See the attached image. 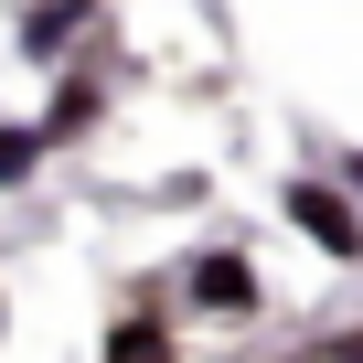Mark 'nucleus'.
Wrapping results in <instances>:
<instances>
[{
    "label": "nucleus",
    "mask_w": 363,
    "mask_h": 363,
    "mask_svg": "<svg viewBox=\"0 0 363 363\" xmlns=\"http://www.w3.org/2000/svg\"><path fill=\"white\" fill-rule=\"evenodd\" d=\"M278 214L331 257V267H363V203H352V182H331V171H310V182H289L278 193Z\"/></svg>",
    "instance_id": "f257e3e1"
},
{
    "label": "nucleus",
    "mask_w": 363,
    "mask_h": 363,
    "mask_svg": "<svg viewBox=\"0 0 363 363\" xmlns=\"http://www.w3.org/2000/svg\"><path fill=\"white\" fill-rule=\"evenodd\" d=\"M171 299H193L203 320H257V310H267V278H257L246 246H203V257H182Z\"/></svg>",
    "instance_id": "f03ea898"
},
{
    "label": "nucleus",
    "mask_w": 363,
    "mask_h": 363,
    "mask_svg": "<svg viewBox=\"0 0 363 363\" xmlns=\"http://www.w3.org/2000/svg\"><path fill=\"white\" fill-rule=\"evenodd\" d=\"M96 118H107V75H96V65H65V86H54V107H43L33 128H43V150H75Z\"/></svg>",
    "instance_id": "7ed1b4c3"
},
{
    "label": "nucleus",
    "mask_w": 363,
    "mask_h": 363,
    "mask_svg": "<svg viewBox=\"0 0 363 363\" xmlns=\"http://www.w3.org/2000/svg\"><path fill=\"white\" fill-rule=\"evenodd\" d=\"M86 22H96V0H33V11H22V33H11V43H22V65H65Z\"/></svg>",
    "instance_id": "20e7f679"
},
{
    "label": "nucleus",
    "mask_w": 363,
    "mask_h": 363,
    "mask_svg": "<svg viewBox=\"0 0 363 363\" xmlns=\"http://www.w3.org/2000/svg\"><path fill=\"white\" fill-rule=\"evenodd\" d=\"M33 171H43V128L0 118V193H33Z\"/></svg>",
    "instance_id": "39448f33"
},
{
    "label": "nucleus",
    "mask_w": 363,
    "mask_h": 363,
    "mask_svg": "<svg viewBox=\"0 0 363 363\" xmlns=\"http://www.w3.org/2000/svg\"><path fill=\"white\" fill-rule=\"evenodd\" d=\"M107 352H128V363H160V352H171V320H160V310H118V320H107Z\"/></svg>",
    "instance_id": "423d86ee"
}]
</instances>
